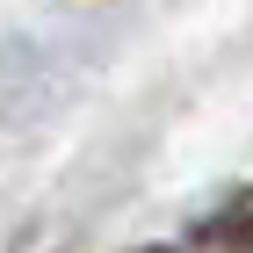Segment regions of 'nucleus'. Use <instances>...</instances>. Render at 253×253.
Masks as SVG:
<instances>
[{
    "mask_svg": "<svg viewBox=\"0 0 253 253\" xmlns=\"http://www.w3.org/2000/svg\"><path fill=\"white\" fill-rule=\"evenodd\" d=\"M195 246L203 253H253V188H239L217 217L195 224Z\"/></svg>",
    "mask_w": 253,
    "mask_h": 253,
    "instance_id": "1",
    "label": "nucleus"
},
{
    "mask_svg": "<svg viewBox=\"0 0 253 253\" xmlns=\"http://www.w3.org/2000/svg\"><path fill=\"white\" fill-rule=\"evenodd\" d=\"M137 253H181V246H137Z\"/></svg>",
    "mask_w": 253,
    "mask_h": 253,
    "instance_id": "2",
    "label": "nucleus"
}]
</instances>
